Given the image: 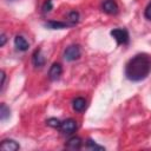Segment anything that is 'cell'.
<instances>
[{"instance_id": "6da1fadb", "label": "cell", "mask_w": 151, "mask_h": 151, "mask_svg": "<svg viewBox=\"0 0 151 151\" xmlns=\"http://www.w3.org/2000/svg\"><path fill=\"white\" fill-rule=\"evenodd\" d=\"M151 72V55L138 53L132 57L125 65V76L131 81L144 80Z\"/></svg>"}, {"instance_id": "7a4b0ae2", "label": "cell", "mask_w": 151, "mask_h": 151, "mask_svg": "<svg viewBox=\"0 0 151 151\" xmlns=\"http://www.w3.org/2000/svg\"><path fill=\"white\" fill-rule=\"evenodd\" d=\"M111 37L117 41L119 45H126L130 40L129 32L125 28H114L111 31Z\"/></svg>"}, {"instance_id": "3957f363", "label": "cell", "mask_w": 151, "mask_h": 151, "mask_svg": "<svg viewBox=\"0 0 151 151\" xmlns=\"http://www.w3.org/2000/svg\"><path fill=\"white\" fill-rule=\"evenodd\" d=\"M81 54V50L79 45H70L64 51V59L66 61H73L77 60Z\"/></svg>"}, {"instance_id": "277c9868", "label": "cell", "mask_w": 151, "mask_h": 151, "mask_svg": "<svg viewBox=\"0 0 151 151\" xmlns=\"http://www.w3.org/2000/svg\"><path fill=\"white\" fill-rule=\"evenodd\" d=\"M77 127H78L77 122L74 119H72V118H68V119H65L64 122H61L60 131L64 134H71L77 130Z\"/></svg>"}, {"instance_id": "5b68a950", "label": "cell", "mask_w": 151, "mask_h": 151, "mask_svg": "<svg viewBox=\"0 0 151 151\" xmlns=\"http://www.w3.org/2000/svg\"><path fill=\"white\" fill-rule=\"evenodd\" d=\"M63 73V67L59 63H54L52 64V66L50 67V71H48V78L51 80H58L60 78Z\"/></svg>"}, {"instance_id": "8992f818", "label": "cell", "mask_w": 151, "mask_h": 151, "mask_svg": "<svg viewBox=\"0 0 151 151\" xmlns=\"http://www.w3.org/2000/svg\"><path fill=\"white\" fill-rule=\"evenodd\" d=\"M101 9L107 14H117L118 13V5L113 0H105L101 5Z\"/></svg>"}, {"instance_id": "52a82bcc", "label": "cell", "mask_w": 151, "mask_h": 151, "mask_svg": "<svg viewBox=\"0 0 151 151\" xmlns=\"http://www.w3.org/2000/svg\"><path fill=\"white\" fill-rule=\"evenodd\" d=\"M0 149L4 151H17L20 149V145L13 139H4L0 144Z\"/></svg>"}, {"instance_id": "ba28073f", "label": "cell", "mask_w": 151, "mask_h": 151, "mask_svg": "<svg viewBox=\"0 0 151 151\" xmlns=\"http://www.w3.org/2000/svg\"><path fill=\"white\" fill-rule=\"evenodd\" d=\"M87 106V101L83 97H77L72 100V107L76 112H83Z\"/></svg>"}, {"instance_id": "9c48e42d", "label": "cell", "mask_w": 151, "mask_h": 151, "mask_svg": "<svg viewBox=\"0 0 151 151\" xmlns=\"http://www.w3.org/2000/svg\"><path fill=\"white\" fill-rule=\"evenodd\" d=\"M14 46L17 47L18 51H21V52H25L28 50L29 47V44L27 42V40L22 37V35H17L14 38Z\"/></svg>"}, {"instance_id": "30bf717a", "label": "cell", "mask_w": 151, "mask_h": 151, "mask_svg": "<svg viewBox=\"0 0 151 151\" xmlns=\"http://www.w3.org/2000/svg\"><path fill=\"white\" fill-rule=\"evenodd\" d=\"M32 63L35 67H42L45 65V58L41 53V50L40 48H37L32 55Z\"/></svg>"}, {"instance_id": "8fae6325", "label": "cell", "mask_w": 151, "mask_h": 151, "mask_svg": "<svg viewBox=\"0 0 151 151\" xmlns=\"http://www.w3.org/2000/svg\"><path fill=\"white\" fill-rule=\"evenodd\" d=\"M46 27L52 28V29H61V28H66V27H71L72 25L70 22H64V21H55V20H50L45 24Z\"/></svg>"}, {"instance_id": "7c38bea8", "label": "cell", "mask_w": 151, "mask_h": 151, "mask_svg": "<svg viewBox=\"0 0 151 151\" xmlns=\"http://www.w3.org/2000/svg\"><path fill=\"white\" fill-rule=\"evenodd\" d=\"M81 144H83V142H81V139L79 138V137H71L68 140H67V143H66V147L67 149H71V150H78V149H80L81 147Z\"/></svg>"}, {"instance_id": "4fadbf2b", "label": "cell", "mask_w": 151, "mask_h": 151, "mask_svg": "<svg viewBox=\"0 0 151 151\" xmlns=\"http://www.w3.org/2000/svg\"><path fill=\"white\" fill-rule=\"evenodd\" d=\"M9 114H11L9 107L5 103H1V105H0V119H1V122H5L7 118H9Z\"/></svg>"}, {"instance_id": "5bb4252c", "label": "cell", "mask_w": 151, "mask_h": 151, "mask_svg": "<svg viewBox=\"0 0 151 151\" xmlns=\"http://www.w3.org/2000/svg\"><path fill=\"white\" fill-rule=\"evenodd\" d=\"M79 21V13L76 11H72L67 14V22H70L72 26H74Z\"/></svg>"}, {"instance_id": "9a60e30c", "label": "cell", "mask_w": 151, "mask_h": 151, "mask_svg": "<svg viewBox=\"0 0 151 151\" xmlns=\"http://www.w3.org/2000/svg\"><path fill=\"white\" fill-rule=\"evenodd\" d=\"M46 124L51 127H54V129H60V125H61V122L57 118H48L46 120Z\"/></svg>"}, {"instance_id": "2e32d148", "label": "cell", "mask_w": 151, "mask_h": 151, "mask_svg": "<svg viewBox=\"0 0 151 151\" xmlns=\"http://www.w3.org/2000/svg\"><path fill=\"white\" fill-rule=\"evenodd\" d=\"M86 146H87V149H90V150H105L104 146L98 145V144L94 143L92 139H87V142H86Z\"/></svg>"}, {"instance_id": "e0dca14e", "label": "cell", "mask_w": 151, "mask_h": 151, "mask_svg": "<svg viewBox=\"0 0 151 151\" xmlns=\"http://www.w3.org/2000/svg\"><path fill=\"white\" fill-rule=\"evenodd\" d=\"M53 8V4H52V0H46L42 5V12L44 13H48L51 9Z\"/></svg>"}, {"instance_id": "ac0fdd59", "label": "cell", "mask_w": 151, "mask_h": 151, "mask_svg": "<svg viewBox=\"0 0 151 151\" xmlns=\"http://www.w3.org/2000/svg\"><path fill=\"white\" fill-rule=\"evenodd\" d=\"M144 15L147 20H151V2H149V5L145 7V11H144Z\"/></svg>"}, {"instance_id": "d6986e66", "label": "cell", "mask_w": 151, "mask_h": 151, "mask_svg": "<svg viewBox=\"0 0 151 151\" xmlns=\"http://www.w3.org/2000/svg\"><path fill=\"white\" fill-rule=\"evenodd\" d=\"M5 79H6L5 71H1V88H2V87H4V85H5Z\"/></svg>"}, {"instance_id": "ffe728a7", "label": "cell", "mask_w": 151, "mask_h": 151, "mask_svg": "<svg viewBox=\"0 0 151 151\" xmlns=\"http://www.w3.org/2000/svg\"><path fill=\"white\" fill-rule=\"evenodd\" d=\"M0 39H1V42H0V47H4V45H5V42H6V35H5V34H1Z\"/></svg>"}]
</instances>
